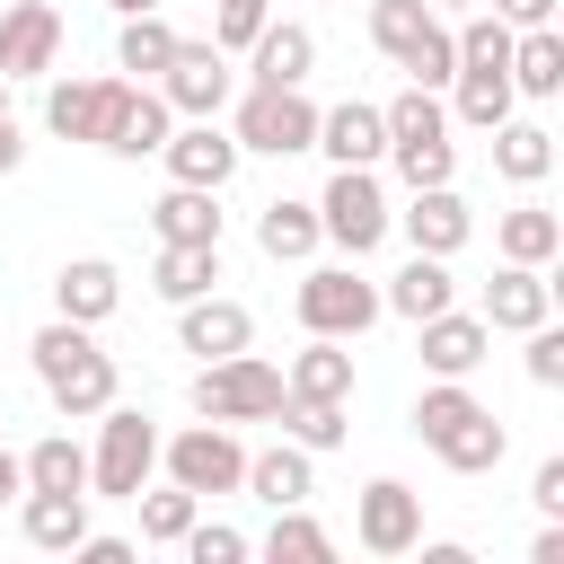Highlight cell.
I'll return each instance as SVG.
<instances>
[{"mask_svg": "<svg viewBox=\"0 0 564 564\" xmlns=\"http://www.w3.org/2000/svg\"><path fill=\"white\" fill-rule=\"evenodd\" d=\"M370 44L414 79V88H449L458 79V44H449V18L432 0H370Z\"/></svg>", "mask_w": 564, "mask_h": 564, "instance_id": "obj_3", "label": "cell"}, {"mask_svg": "<svg viewBox=\"0 0 564 564\" xmlns=\"http://www.w3.org/2000/svg\"><path fill=\"white\" fill-rule=\"evenodd\" d=\"M176 546H185V564H238V555H247V538H238L229 520H203V511H194V529H185Z\"/></svg>", "mask_w": 564, "mask_h": 564, "instance_id": "obj_41", "label": "cell"}, {"mask_svg": "<svg viewBox=\"0 0 564 564\" xmlns=\"http://www.w3.org/2000/svg\"><path fill=\"white\" fill-rule=\"evenodd\" d=\"M388 220H397V212H388V194H379L370 167H335V176H326V194H317V238H335L352 264L388 238Z\"/></svg>", "mask_w": 564, "mask_h": 564, "instance_id": "obj_6", "label": "cell"}, {"mask_svg": "<svg viewBox=\"0 0 564 564\" xmlns=\"http://www.w3.org/2000/svg\"><path fill=\"white\" fill-rule=\"evenodd\" d=\"M70 555H79V564H132V538H97V529H88Z\"/></svg>", "mask_w": 564, "mask_h": 564, "instance_id": "obj_45", "label": "cell"}, {"mask_svg": "<svg viewBox=\"0 0 564 564\" xmlns=\"http://www.w3.org/2000/svg\"><path fill=\"white\" fill-rule=\"evenodd\" d=\"M106 9H115V18H132V9H159V0H106Z\"/></svg>", "mask_w": 564, "mask_h": 564, "instance_id": "obj_50", "label": "cell"}, {"mask_svg": "<svg viewBox=\"0 0 564 564\" xmlns=\"http://www.w3.org/2000/svg\"><path fill=\"white\" fill-rule=\"evenodd\" d=\"M529 564H564V529H555V520L529 538Z\"/></svg>", "mask_w": 564, "mask_h": 564, "instance_id": "obj_47", "label": "cell"}, {"mask_svg": "<svg viewBox=\"0 0 564 564\" xmlns=\"http://www.w3.org/2000/svg\"><path fill=\"white\" fill-rule=\"evenodd\" d=\"M212 282H220V247H159V264H150V291L176 300V308L203 300Z\"/></svg>", "mask_w": 564, "mask_h": 564, "instance_id": "obj_34", "label": "cell"}, {"mask_svg": "<svg viewBox=\"0 0 564 564\" xmlns=\"http://www.w3.org/2000/svg\"><path fill=\"white\" fill-rule=\"evenodd\" d=\"M115 300H123V273H115L106 256H70V264L53 273V317H70V326H106Z\"/></svg>", "mask_w": 564, "mask_h": 564, "instance_id": "obj_19", "label": "cell"}, {"mask_svg": "<svg viewBox=\"0 0 564 564\" xmlns=\"http://www.w3.org/2000/svg\"><path fill=\"white\" fill-rule=\"evenodd\" d=\"M264 555H273V564H326V555H335V538H326V529H317V520L291 502V511H273V529H264Z\"/></svg>", "mask_w": 564, "mask_h": 564, "instance_id": "obj_37", "label": "cell"}, {"mask_svg": "<svg viewBox=\"0 0 564 564\" xmlns=\"http://www.w3.org/2000/svg\"><path fill=\"white\" fill-rule=\"evenodd\" d=\"M502 26H555V0H494Z\"/></svg>", "mask_w": 564, "mask_h": 564, "instance_id": "obj_46", "label": "cell"}, {"mask_svg": "<svg viewBox=\"0 0 564 564\" xmlns=\"http://www.w3.org/2000/svg\"><path fill=\"white\" fill-rule=\"evenodd\" d=\"M35 379H44V397L70 414V423H88V414H106L115 405V352H97V335L88 326H70V317H53V326H35Z\"/></svg>", "mask_w": 564, "mask_h": 564, "instance_id": "obj_2", "label": "cell"}, {"mask_svg": "<svg viewBox=\"0 0 564 564\" xmlns=\"http://www.w3.org/2000/svg\"><path fill=\"white\" fill-rule=\"evenodd\" d=\"M132 502H141V538H150V546H176V538L194 529V511H203V494H185L176 476H167V494H150V485H141Z\"/></svg>", "mask_w": 564, "mask_h": 564, "instance_id": "obj_36", "label": "cell"}, {"mask_svg": "<svg viewBox=\"0 0 564 564\" xmlns=\"http://www.w3.org/2000/svg\"><path fill=\"white\" fill-rule=\"evenodd\" d=\"M529 502H538L546 520H564V458H546V467H538V485H529Z\"/></svg>", "mask_w": 564, "mask_h": 564, "instance_id": "obj_44", "label": "cell"}, {"mask_svg": "<svg viewBox=\"0 0 564 564\" xmlns=\"http://www.w3.org/2000/svg\"><path fill=\"white\" fill-rule=\"evenodd\" d=\"M529 379H538V388H564V326H555V317L529 326Z\"/></svg>", "mask_w": 564, "mask_h": 564, "instance_id": "obj_43", "label": "cell"}, {"mask_svg": "<svg viewBox=\"0 0 564 564\" xmlns=\"http://www.w3.org/2000/svg\"><path fill=\"white\" fill-rule=\"evenodd\" d=\"M458 300V282H449V256H405V273L379 291V308H397L405 326H423L432 308H449Z\"/></svg>", "mask_w": 564, "mask_h": 564, "instance_id": "obj_25", "label": "cell"}, {"mask_svg": "<svg viewBox=\"0 0 564 564\" xmlns=\"http://www.w3.org/2000/svg\"><path fill=\"white\" fill-rule=\"evenodd\" d=\"M62 62V9L53 0H9L0 9V79H44Z\"/></svg>", "mask_w": 564, "mask_h": 564, "instance_id": "obj_12", "label": "cell"}, {"mask_svg": "<svg viewBox=\"0 0 564 564\" xmlns=\"http://www.w3.org/2000/svg\"><path fill=\"white\" fill-rule=\"evenodd\" d=\"M264 18H273L264 0H220V18H212V44H220V53H247Z\"/></svg>", "mask_w": 564, "mask_h": 564, "instance_id": "obj_42", "label": "cell"}, {"mask_svg": "<svg viewBox=\"0 0 564 564\" xmlns=\"http://www.w3.org/2000/svg\"><path fill=\"white\" fill-rule=\"evenodd\" d=\"M494 335H529L538 317H555V282H546V264H502L494 282H485V308H476Z\"/></svg>", "mask_w": 564, "mask_h": 564, "instance_id": "obj_15", "label": "cell"}, {"mask_svg": "<svg viewBox=\"0 0 564 564\" xmlns=\"http://www.w3.org/2000/svg\"><path fill=\"white\" fill-rule=\"evenodd\" d=\"M282 397L291 388H282V370L264 352H220V361L194 370V414L203 423H273Z\"/></svg>", "mask_w": 564, "mask_h": 564, "instance_id": "obj_4", "label": "cell"}, {"mask_svg": "<svg viewBox=\"0 0 564 564\" xmlns=\"http://www.w3.org/2000/svg\"><path fill=\"white\" fill-rule=\"evenodd\" d=\"M414 335H423V370H432V379H467V370L494 352V326H485V317H458V308H432Z\"/></svg>", "mask_w": 564, "mask_h": 564, "instance_id": "obj_20", "label": "cell"}, {"mask_svg": "<svg viewBox=\"0 0 564 564\" xmlns=\"http://www.w3.org/2000/svg\"><path fill=\"white\" fill-rule=\"evenodd\" d=\"M308 150H326L335 167H379V159H388V123H379V106L344 97V106L317 115V141H308Z\"/></svg>", "mask_w": 564, "mask_h": 564, "instance_id": "obj_18", "label": "cell"}, {"mask_svg": "<svg viewBox=\"0 0 564 564\" xmlns=\"http://www.w3.org/2000/svg\"><path fill=\"white\" fill-rule=\"evenodd\" d=\"M150 229H159V247H220V194L212 185H167L150 203Z\"/></svg>", "mask_w": 564, "mask_h": 564, "instance_id": "obj_23", "label": "cell"}, {"mask_svg": "<svg viewBox=\"0 0 564 564\" xmlns=\"http://www.w3.org/2000/svg\"><path fill=\"white\" fill-rule=\"evenodd\" d=\"M159 159H167V176H176V185H212V194H220V185L238 176V159H247V150L220 132V115H185V132H167V141H159Z\"/></svg>", "mask_w": 564, "mask_h": 564, "instance_id": "obj_13", "label": "cell"}, {"mask_svg": "<svg viewBox=\"0 0 564 564\" xmlns=\"http://www.w3.org/2000/svg\"><path fill=\"white\" fill-rule=\"evenodd\" d=\"M229 88H238L229 53H220V44H185V35H176V53H167V70H159L167 115H220V106H229Z\"/></svg>", "mask_w": 564, "mask_h": 564, "instance_id": "obj_10", "label": "cell"}, {"mask_svg": "<svg viewBox=\"0 0 564 564\" xmlns=\"http://www.w3.org/2000/svg\"><path fill=\"white\" fill-rule=\"evenodd\" d=\"M282 388H291V397H326V405H344V397H352V352H344V335H308V344L291 352Z\"/></svg>", "mask_w": 564, "mask_h": 564, "instance_id": "obj_24", "label": "cell"}, {"mask_svg": "<svg viewBox=\"0 0 564 564\" xmlns=\"http://www.w3.org/2000/svg\"><path fill=\"white\" fill-rule=\"evenodd\" d=\"M176 344H185V352H203V361H220V352H247V344H256V317H247L238 300L203 291V300H185V317H176Z\"/></svg>", "mask_w": 564, "mask_h": 564, "instance_id": "obj_22", "label": "cell"}, {"mask_svg": "<svg viewBox=\"0 0 564 564\" xmlns=\"http://www.w3.org/2000/svg\"><path fill=\"white\" fill-rule=\"evenodd\" d=\"M18 467H26V494H88V449L70 432H44Z\"/></svg>", "mask_w": 564, "mask_h": 564, "instance_id": "obj_33", "label": "cell"}, {"mask_svg": "<svg viewBox=\"0 0 564 564\" xmlns=\"http://www.w3.org/2000/svg\"><path fill=\"white\" fill-rule=\"evenodd\" d=\"M229 141H238V150H256V159H300V150L317 141V106H308L300 88H247V97H238Z\"/></svg>", "mask_w": 564, "mask_h": 564, "instance_id": "obj_8", "label": "cell"}, {"mask_svg": "<svg viewBox=\"0 0 564 564\" xmlns=\"http://www.w3.org/2000/svg\"><path fill=\"white\" fill-rule=\"evenodd\" d=\"M238 485H247L264 511H291V502H308V449H300V441H282V449H256Z\"/></svg>", "mask_w": 564, "mask_h": 564, "instance_id": "obj_29", "label": "cell"}, {"mask_svg": "<svg viewBox=\"0 0 564 564\" xmlns=\"http://www.w3.org/2000/svg\"><path fill=\"white\" fill-rule=\"evenodd\" d=\"M317 70V35L291 26V18H264L256 44H247V88H300Z\"/></svg>", "mask_w": 564, "mask_h": 564, "instance_id": "obj_16", "label": "cell"}, {"mask_svg": "<svg viewBox=\"0 0 564 564\" xmlns=\"http://www.w3.org/2000/svg\"><path fill=\"white\" fill-rule=\"evenodd\" d=\"M0 115H9V79H0Z\"/></svg>", "mask_w": 564, "mask_h": 564, "instance_id": "obj_52", "label": "cell"}, {"mask_svg": "<svg viewBox=\"0 0 564 564\" xmlns=\"http://www.w3.org/2000/svg\"><path fill=\"white\" fill-rule=\"evenodd\" d=\"M555 88H564V35L511 26V97H555Z\"/></svg>", "mask_w": 564, "mask_h": 564, "instance_id": "obj_27", "label": "cell"}, {"mask_svg": "<svg viewBox=\"0 0 564 564\" xmlns=\"http://www.w3.org/2000/svg\"><path fill=\"white\" fill-rule=\"evenodd\" d=\"M282 432L317 458V449H335V441H344V405H326V397H282Z\"/></svg>", "mask_w": 564, "mask_h": 564, "instance_id": "obj_39", "label": "cell"}, {"mask_svg": "<svg viewBox=\"0 0 564 564\" xmlns=\"http://www.w3.org/2000/svg\"><path fill=\"white\" fill-rule=\"evenodd\" d=\"M449 88H458V97H449V115H458L467 132H494V123L511 115V70H494V62H467Z\"/></svg>", "mask_w": 564, "mask_h": 564, "instance_id": "obj_30", "label": "cell"}, {"mask_svg": "<svg viewBox=\"0 0 564 564\" xmlns=\"http://www.w3.org/2000/svg\"><path fill=\"white\" fill-rule=\"evenodd\" d=\"M159 458H167V476L185 485V494H238V476H247V449H238V432L229 423H194V432H176V441H159Z\"/></svg>", "mask_w": 564, "mask_h": 564, "instance_id": "obj_9", "label": "cell"}, {"mask_svg": "<svg viewBox=\"0 0 564 564\" xmlns=\"http://www.w3.org/2000/svg\"><path fill=\"white\" fill-rule=\"evenodd\" d=\"M352 538H361L370 555H414V538H423V494L397 485V476H370L361 502H352Z\"/></svg>", "mask_w": 564, "mask_h": 564, "instance_id": "obj_11", "label": "cell"}, {"mask_svg": "<svg viewBox=\"0 0 564 564\" xmlns=\"http://www.w3.org/2000/svg\"><path fill=\"white\" fill-rule=\"evenodd\" d=\"M18 529H26V546L70 555V546L88 538V494H26V502H18Z\"/></svg>", "mask_w": 564, "mask_h": 564, "instance_id": "obj_26", "label": "cell"}, {"mask_svg": "<svg viewBox=\"0 0 564 564\" xmlns=\"http://www.w3.org/2000/svg\"><path fill=\"white\" fill-rule=\"evenodd\" d=\"M379 123H388V141H432V132H449V106L432 88H405L397 106H379Z\"/></svg>", "mask_w": 564, "mask_h": 564, "instance_id": "obj_40", "label": "cell"}, {"mask_svg": "<svg viewBox=\"0 0 564 564\" xmlns=\"http://www.w3.org/2000/svg\"><path fill=\"white\" fill-rule=\"evenodd\" d=\"M414 432H423V449L449 467V476H485V467H502V423H494V405H476L467 397V379H432L423 397H414Z\"/></svg>", "mask_w": 564, "mask_h": 564, "instance_id": "obj_1", "label": "cell"}, {"mask_svg": "<svg viewBox=\"0 0 564 564\" xmlns=\"http://www.w3.org/2000/svg\"><path fill=\"white\" fill-rule=\"evenodd\" d=\"M432 9H476V0H432Z\"/></svg>", "mask_w": 564, "mask_h": 564, "instance_id": "obj_51", "label": "cell"}, {"mask_svg": "<svg viewBox=\"0 0 564 564\" xmlns=\"http://www.w3.org/2000/svg\"><path fill=\"white\" fill-rule=\"evenodd\" d=\"M115 97H123V79H53V97H44V132H62V141H106Z\"/></svg>", "mask_w": 564, "mask_h": 564, "instance_id": "obj_21", "label": "cell"}, {"mask_svg": "<svg viewBox=\"0 0 564 564\" xmlns=\"http://www.w3.org/2000/svg\"><path fill=\"white\" fill-rule=\"evenodd\" d=\"M291 308H300L308 335H344V344H352V335L379 326V282H361L352 264H317V273H300Z\"/></svg>", "mask_w": 564, "mask_h": 564, "instance_id": "obj_7", "label": "cell"}, {"mask_svg": "<svg viewBox=\"0 0 564 564\" xmlns=\"http://www.w3.org/2000/svg\"><path fill=\"white\" fill-rule=\"evenodd\" d=\"M9 494H26V467H18V449H0V502Z\"/></svg>", "mask_w": 564, "mask_h": 564, "instance_id": "obj_49", "label": "cell"}, {"mask_svg": "<svg viewBox=\"0 0 564 564\" xmlns=\"http://www.w3.org/2000/svg\"><path fill=\"white\" fill-rule=\"evenodd\" d=\"M150 467H159L150 414L106 405V414H97V449H88V502H97V494H106V502H132V494L150 485Z\"/></svg>", "mask_w": 564, "mask_h": 564, "instance_id": "obj_5", "label": "cell"}, {"mask_svg": "<svg viewBox=\"0 0 564 564\" xmlns=\"http://www.w3.org/2000/svg\"><path fill=\"white\" fill-rule=\"evenodd\" d=\"M494 247H502V264H555L564 220H555L546 203H511V212L494 220Z\"/></svg>", "mask_w": 564, "mask_h": 564, "instance_id": "obj_28", "label": "cell"}, {"mask_svg": "<svg viewBox=\"0 0 564 564\" xmlns=\"http://www.w3.org/2000/svg\"><path fill=\"white\" fill-rule=\"evenodd\" d=\"M167 53H176V26H167L159 9H132V18H123V35H115V70L159 79V70H167Z\"/></svg>", "mask_w": 564, "mask_h": 564, "instance_id": "obj_35", "label": "cell"}, {"mask_svg": "<svg viewBox=\"0 0 564 564\" xmlns=\"http://www.w3.org/2000/svg\"><path fill=\"white\" fill-rule=\"evenodd\" d=\"M167 132H176L167 97L123 79V97H115V115H106V141H97V150H115V159H159V141H167Z\"/></svg>", "mask_w": 564, "mask_h": 564, "instance_id": "obj_17", "label": "cell"}, {"mask_svg": "<svg viewBox=\"0 0 564 564\" xmlns=\"http://www.w3.org/2000/svg\"><path fill=\"white\" fill-rule=\"evenodd\" d=\"M388 229H405V238H414V256H458V247H467V229H476V212L458 203V185H414V203H405Z\"/></svg>", "mask_w": 564, "mask_h": 564, "instance_id": "obj_14", "label": "cell"}, {"mask_svg": "<svg viewBox=\"0 0 564 564\" xmlns=\"http://www.w3.org/2000/svg\"><path fill=\"white\" fill-rule=\"evenodd\" d=\"M256 247L273 256V264H300V256H317V203H264L256 212Z\"/></svg>", "mask_w": 564, "mask_h": 564, "instance_id": "obj_32", "label": "cell"}, {"mask_svg": "<svg viewBox=\"0 0 564 564\" xmlns=\"http://www.w3.org/2000/svg\"><path fill=\"white\" fill-rule=\"evenodd\" d=\"M494 167L511 176V185H546V167H555V132L546 123H494Z\"/></svg>", "mask_w": 564, "mask_h": 564, "instance_id": "obj_31", "label": "cell"}, {"mask_svg": "<svg viewBox=\"0 0 564 564\" xmlns=\"http://www.w3.org/2000/svg\"><path fill=\"white\" fill-rule=\"evenodd\" d=\"M18 159H26V132H18V123H9V115H0V176H9V167H18Z\"/></svg>", "mask_w": 564, "mask_h": 564, "instance_id": "obj_48", "label": "cell"}, {"mask_svg": "<svg viewBox=\"0 0 564 564\" xmlns=\"http://www.w3.org/2000/svg\"><path fill=\"white\" fill-rule=\"evenodd\" d=\"M388 159H397L405 185H449V176H458V141H449V132H432V141H388Z\"/></svg>", "mask_w": 564, "mask_h": 564, "instance_id": "obj_38", "label": "cell"}]
</instances>
